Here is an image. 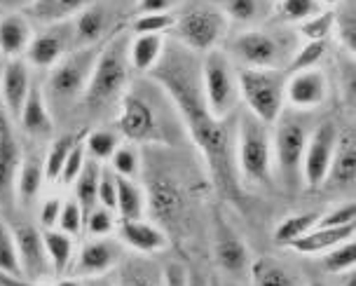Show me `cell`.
<instances>
[{
  "instance_id": "obj_1",
  "label": "cell",
  "mask_w": 356,
  "mask_h": 286,
  "mask_svg": "<svg viewBox=\"0 0 356 286\" xmlns=\"http://www.w3.org/2000/svg\"><path fill=\"white\" fill-rule=\"evenodd\" d=\"M150 78L169 94L178 116L186 122L197 148L202 150L216 188L227 197L241 195V183L234 164V138L227 120L211 116L202 92V63L190 49L164 45L160 61L150 68Z\"/></svg>"
},
{
  "instance_id": "obj_2",
  "label": "cell",
  "mask_w": 356,
  "mask_h": 286,
  "mask_svg": "<svg viewBox=\"0 0 356 286\" xmlns=\"http://www.w3.org/2000/svg\"><path fill=\"white\" fill-rule=\"evenodd\" d=\"M129 38L124 33H115L99 49L87 90L82 94L85 104L92 111H99L106 104L115 101L129 82Z\"/></svg>"
},
{
  "instance_id": "obj_3",
  "label": "cell",
  "mask_w": 356,
  "mask_h": 286,
  "mask_svg": "<svg viewBox=\"0 0 356 286\" xmlns=\"http://www.w3.org/2000/svg\"><path fill=\"white\" fill-rule=\"evenodd\" d=\"M234 164L244 186H270L272 179V138L256 116L241 111L234 134Z\"/></svg>"
},
{
  "instance_id": "obj_4",
  "label": "cell",
  "mask_w": 356,
  "mask_h": 286,
  "mask_svg": "<svg viewBox=\"0 0 356 286\" xmlns=\"http://www.w3.org/2000/svg\"><path fill=\"white\" fill-rule=\"evenodd\" d=\"M99 49H101L99 45L71 49L56 66L49 68V78L44 82V90H42L49 111L54 108V111L63 113L85 94L94 61L99 56Z\"/></svg>"
},
{
  "instance_id": "obj_5",
  "label": "cell",
  "mask_w": 356,
  "mask_h": 286,
  "mask_svg": "<svg viewBox=\"0 0 356 286\" xmlns=\"http://www.w3.org/2000/svg\"><path fill=\"white\" fill-rule=\"evenodd\" d=\"M284 68H246L237 71L239 99L246 104V111L256 116L263 125H275L284 111V90H286Z\"/></svg>"
},
{
  "instance_id": "obj_6",
  "label": "cell",
  "mask_w": 356,
  "mask_h": 286,
  "mask_svg": "<svg viewBox=\"0 0 356 286\" xmlns=\"http://www.w3.org/2000/svg\"><path fill=\"white\" fill-rule=\"evenodd\" d=\"M202 63V92L204 101L213 118L227 120L239 104V82L237 68L232 63V56L211 49L204 54Z\"/></svg>"
},
{
  "instance_id": "obj_7",
  "label": "cell",
  "mask_w": 356,
  "mask_h": 286,
  "mask_svg": "<svg viewBox=\"0 0 356 286\" xmlns=\"http://www.w3.org/2000/svg\"><path fill=\"white\" fill-rule=\"evenodd\" d=\"M171 31H174L178 45H183L195 54H207L211 49H218L222 38H225L227 17L216 5H193L181 17H176V24Z\"/></svg>"
},
{
  "instance_id": "obj_8",
  "label": "cell",
  "mask_w": 356,
  "mask_h": 286,
  "mask_svg": "<svg viewBox=\"0 0 356 286\" xmlns=\"http://www.w3.org/2000/svg\"><path fill=\"white\" fill-rule=\"evenodd\" d=\"M230 54L246 68H282L289 59V45L279 33L251 29L234 38Z\"/></svg>"
},
{
  "instance_id": "obj_9",
  "label": "cell",
  "mask_w": 356,
  "mask_h": 286,
  "mask_svg": "<svg viewBox=\"0 0 356 286\" xmlns=\"http://www.w3.org/2000/svg\"><path fill=\"white\" fill-rule=\"evenodd\" d=\"M275 129V157L277 169L282 174L286 186H293L300 176L305 145H307V129L300 120H293L289 116H279Z\"/></svg>"
},
{
  "instance_id": "obj_10",
  "label": "cell",
  "mask_w": 356,
  "mask_h": 286,
  "mask_svg": "<svg viewBox=\"0 0 356 286\" xmlns=\"http://www.w3.org/2000/svg\"><path fill=\"white\" fill-rule=\"evenodd\" d=\"M338 138H340L338 127L330 122V120L328 122H321L316 127L314 134H312V138H307L300 174L309 188L323 186V181H326V176H328V169H330V162H333Z\"/></svg>"
},
{
  "instance_id": "obj_11",
  "label": "cell",
  "mask_w": 356,
  "mask_h": 286,
  "mask_svg": "<svg viewBox=\"0 0 356 286\" xmlns=\"http://www.w3.org/2000/svg\"><path fill=\"white\" fill-rule=\"evenodd\" d=\"M118 127L129 141L150 143V141H160L162 138L152 101L138 92L124 94L122 111H120V118H118Z\"/></svg>"
},
{
  "instance_id": "obj_12",
  "label": "cell",
  "mask_w": 356,
  "mask_h": 286,
  "mask_svg": "<svg viewBox=\"0 0 356 286\" xmlns=\"http://www.w3.org/2000/svg\"><path fill=\"white\" fill-rule=\"evenodd\" d=\"M71 49H75L73 22L49 24L44 31L31 38V45L26 49V63L35 68H52Z\"/></svg>"
},
{
  "instance_id": "obj_13",
  "label": "cell",
  "mask_w": 356,
  "mask_h": 286,
  "mask_svg": "<svg viewBox=\"0 0 356 286\" xmlns=\"http://www.w3.org/2000/svg\"><path fill=\"white\" fill-rule=\"evenodd\" d=\"M22 160V145L12 129V120L8 113L0 111V214L12 212L15 207V188Z\"/></svg>"
},
{
  "instance_id": "obj_14",
  "label": "cell",
  "mask_w": 356,
  "mask_h": 286,
  "mask_svg": "<svg viewBox=\"0 0 356 286\" xmlns=\"http://www.w3.org/2000/svg\"><path fill=\"white\" fill-rule=\"evenodd\" d=\"M145 209L164 225H174L183 214L181 186L160 169L148 171V190H145Z\"/></svg>"
},
{
  "instance_id": "obj_15",
  "label": "cell",
  "mask_w": 356,
  "mask_h": 286,
  "mask_svg": "<svg viewBox=\"0 0 356 286\" xmlns=\"http://www.w3.org/2000/svg\"><path fill=\"white\" fill-rule=\"evenodd\" d=\"M213 258L216 265L230 277H246L251 270V251L241 235L230 223L216 219V237H213Z\"/></svg>"
},
{
  "instance_id": "obj_16",
  "label": "cell",
  "mask_w": 356,
  "mask_h": 286,
  "mask_svg": "<svg viewBox=\"0 0 356 286\" xmlns=\"http://www.w3.org/2000/svg\"><path fill=\"white\" fill-rule=\"evenodd\" d=\"M12 235H15V241H17L19 265H22L24 279L31 284V282H38V279L47 277L49 272H52V268H49V258H47V251H44L42 232L38 230L33 223H17L12 228Z\"/></svg>"
},
{
  "instance_id": "obj_17",
  "label": "cell",
  "mask_w": 356,
  "mask_h": 286,
  "mask_svg": "<svg viewBox=\"0 0 356 286\" xmlns=\"http://www.w3.org/2000/svg\"><path fill=\"white\" fill-rule=\"evenodd\" d=\"M124 258L122 244L118 239H92L73 258V272L78 277H104L106 272L115 270Z\"/></svg>"
},
{
  "instance_id": "obj_18",
  "label": "cell",
  "mask_w": 356,
  "mask_h": 286,
  "mask_svg": "<svg viewBox=\"0 0 356 286\" xmlns=\"http://www.w3.org/2000/svg\"><path fill=\"white\" fill-rule=\"evenodd\" d=\"M328 97V82L319 68H309L289 75L284 90V101H289L296 111H312L319 108Z\"/></svg>"
},
{
  "instance_id": "obj_19",
  "label": "cell",
  "mask_w": 356,
  "mask_h": 286,
  "mask_svg": "<svg viewBox=\"0 0 356 286\" xmlns=\"http://www.w3.org/2000/svg\"><path fill=\"white\" fill-rule=\"evenodd\" d=\"M31 68L26 59H10L3 66V73H0V94H3L5 108H8L10 120H17L19 113H22V106L26 101L29 92H31Z\"/></svg>"
},
{
  "instance_id": "obj_20",
  "label": "cell",
  "mask_w": 356,
  "mask_h": 286,
  "mask_svg": "<svg viewBox=\"0 0 356 286\" xmlns=\"http://www.w3.org/2000/svg\"><path fill=\"white\" fill-rule=\"evenodd\" d=\"M120 241L136 253H143V256L160 253L169 246L167 232H164L160 225L148 223V221H143V219L122 221V225H120Z\"/></svg>"
},
{
  "instance_id": "obj_21",
  "label": "cell",
  "mask_w": 356,
  "mask_h": 286,
  "mask_svg": "<svg viewBox=\"0 0 356 286\" xmlns=\"http://www.w3.org/2000/svg\"><path fill=\"white\" fill-rule=\"evenodd\" d=\"M33 38V29L24 12L8 10L5 15H0V54L8 59H19L22 54H26Z\"/></svg>"
},
{
  "instance_id": "obj_22",
  "label": "cell",
  "mask_w": 356,
  "mask_h": 286,
  "mask_svg": "<svg viewBox=\"0 0 356 286\" xmlns=\"http://www.w3.org/2000/svg\"><path fill=\"white\" fill-rule=\"evenodd\" d=\"M106 31H111V12L104 5H87L80 15L73 19V38L75 49L78 47H94L106 38Z\"/></svg>"
},
{
  "instance_id": "obj_23",
  "label": "cell",
  "mask_w": 356,
  "mask_h": 286,
  "mask_svg": "<svg viewBox=\"0 0 356 286\" xmlns=\"http://www.w3.org/2000/svg\"><path fill=\"white\" fill-rule=\"evenodd\" d=\"M17 122L22 125V129L26 132V134L35 136V138L52 134V127H54L52 111H49L47 101H44L40 85H31V92H29L26 101H24Z\"/></svg>"
},
{
  "instance_id": "obj_24",
  "label": "cell",
  "mask_w": 356,
  "mask_h": 286,
  "mask_svg": "<svg viewBox=\"0 0 356 286\" xmlns=\"http://www.w3.org/2000/svg\"><path fill=\"white\" fill-rule=\"evenodd\" d=\"M354 230L356 223L342 225V228H312L307 235H302L300 239L291 241L289 249H293L302 256H316V253H323L328 249H333L335 244L347 239H354Z\"/></svg>"
},
{
  "instance_id": "obj_25",
  "label": "cell",
  "mask_w": 356,
  "mask_h": 286,
  "mask_svg": "<svg viewBox=\"0 0 356 286\" xmlns=\"http://www.w3.org/2000/svg\"><path fill=\"white\" fill-rule=\"evenodd\" d=\"M92 3L94 0H33L24 15L29 17V22L49 26V24L71 22L75 15H80Z\"/></svg>"
},
{
  "instance_id": "obj_26",
  "label": "cell",
  "mask_w": 356,
  "mask_h": 286,
  "mask_svg": "<svg viewBox=\"0 0 356 286\" xmlns=\"http://www.w3.org/2000/svg\"><path fill=\"white\" fill-rule=\"evenodd\" d=\"M118 286H162V268L143 253L122 258L118 265Z\"/></svg>"
},
{
  "instance_id": "obj_27",
  "label": "cell",
  "mask_w": 356,
  "mask_h": 286,
  "mask_svg": "<svg viewBox=\"0 0 356 286\" xmlns=\"http://www.w3.org/2000/svg\"><path fill=\"white\" fill-rule=\"evenodd\" d=\"M249 275L253 286H302L296 270H291L286 263L272 256H260L251 260Z\"/></svg>"
},
{
  "instance_id": "obj_28",
  "label": "cell",
  "mask_w": 356,
  "mask_h": 286,
  "mask_svg": "<svg viewBox=\"0 0 356 286\" xmlns=\"http://www.w3.org/2000/svg\"><path fill=\"white\" fill-rule=\"evenodd\" d=\"M44 181V164L38 155H26L22 160L17 174V188H15V200L22 205V209H29L35 202L38 193L42 188Z\"/></svg>"
},
{
  "instance_id": "obj_29",
  "label": "cell",
  "mask_w": 356,
  "mask_h": 286,
  "mask_svg": "<svg viewBox=\"0 0 356 286\" xmlns=\"http://www.w3.org/2000/svg\"><path fill=\"white\" fill-rule=\"evenodd\" d=\"M356 179V145L354 138H338L335 155L323 183L333 188H349Z\"/></svg>"
},
{
  "instance_id": "obj_30",
  "label": "cell",
  "mask_w": 356,
  "mask_h": 286,
  "mask_svg": "<svg viewBox=\"0 0 356 286\" xmlns=\"http://www.w3.org/2000/svg\"><path fill=\"white\" fill-rule=\"evenodd\" d=\"M164 35L160 33H141L134 35V40L129 42V63L136 71L148 73L164 52Z\"/></svg>"
},
{
  "instance_id": "obj_31",
  "label": "cell",
  "mask_w": 356,
  "mask_h": 286,
  "mask_svg": "<svg viewBox=\"0 0 356 286\" xmlns=\"http://www.w3.org/2000/svg\"><path fill=\"white\" fill-rule=\"evenodd\" d=\"M42 241H44V251H47V258H49V268H52L54 275H63V272L73 265V258H75L73 237L61 230L49 228V230L42 232Z\"/></svg>"
},
{
  "instance_id": "obj_32",
  "label": "cell",
  "mask_w": 356,
  "mask_h": 286,
  "mask_svg": "<svg viewBox=\"0 0 356 286\" xmlns=\"http://www.w3.org/2000/svg\"><path fill=\"white\" fill-rule=\"evenodd\" d=\"M99 179H101V167L97 160H85V167L75 179V202L82 209V216H87L94 207L99 205Z\"/></svg>"
},
{
  "instance_id": "obj_33",
  "label": "cell",
  "mask_w": 356,
  "mask_h": 286,
  "mask_svg": "<svg viewBox=\"0 0 356 286\" xmlns=\"http://www.w3.org/2000/svg\"><path fill=\"white\" fill-rule=\"evenodd\" d=\"M115 212L120 214V219H122V221L143 219V212H145V193L141 190V186H136V183H134V179H124V176H118V202H115Z\"/></svg>"
},
{
  "instance_id": "obj_34",
  "label": "cell",
  "mask_w": 356,
  "mask_h": 286,
  "mask_svg": "<svg viewBox=\"0 0 356 286\" xmlns=\"http://www.w3.org/2000/svg\"><path fill=\"white\" fill-rule=\"evenodd\" d=\"M270 10H272L270 0H225L222 3L225 17L237 24H258L267 17Z\"/></svg>"
},
{
  "instance_id": "obj_35",
  "label": "cell",
  "mask_w": 356,
  "mask_h": 286,
  "mask_svg": "<svg viewBox=\"0 0 356 286\" xmlns=\"http://www.w3.org/2000/svg\"><path fill=\"white\" fill-rule=\"evenodd\" d=\"M319 216H321L319 212H305V214H296V216L284 219L275 230V241L282 246H289L291 241L300 239L302 235H307L312 230V228H316Z\"/></svg>"
},
{
  "instance_id": "obj_36",
  "label": "cell",
  "mask_w": 356,
  "mask_h": 286,
  "mask_svg": "<svg viewBox=\"0 0 356 286\" xmlns=\"http://www.w3.org/2000/svg\"><path fill=\"white\" fill-rule=\"evenodd\" d=\"M0 272L15 279H24L22 265H19L15 235H12V228L8 225L3 214H0ZM24 282H26V279H24Z\"/></svg>"
},
{
  "instance_id": "obj_37",
  "label": "cell",
  "mask_w": 356,
  "mask_h": 286,
  "mask_svg": "<svg viewBox=\"0 0 356 286\" xmlns=\"http://www.w3.org/2000/svg\"><path fill=\"white\" fill-rule=\"evenodd\" d=\"M80 134H63L59 138H54V143L49 145L47 155H44V179L49 181H59V174L63 169V162H66L68 152H71L75 138H78Z\"/></svg>"
},
{
  "instance_id": "obj_38",
  "label": "cell",
  "mask_w": 356,
  "mask_h": 286,
  "mask_svg": "<svg viewBox=\"0 0 356 286\" xmlns=\"http://www.w3.org/2000/svg\"><path fill=\"white\" fill-rule=\"evenodd\" d=\"M323 268L333 275H342L347 270H354L356 265V241L354 239H347V241H340L335 244L333 249L323 251Z\"/></svg>"
},
{
  "instance_id": "obj_39",
  "label": "cell",
  "mask_w": 356,
  "mask_h": 286,
  "mask_svg": "<svg viewBox=\"0 0 356 286\" xmlns=\"http://www.w3.org/2000/svg\"><path fill=\"white\" fill-rule=\"evenodd\" d=\"M323 54H326V40H307L291 56L289 68H284V71L286 75H293L300 71H309V68H316V63L323 59Z\"/></svg>"
},
{
  "instance_id": "obj_40",
  "label": "cell",
  "mask_w": 356,
  "mask_h": 286,
  "mask_svg": "<svg viewBox=\"0 0 356 286\" xmlns=\"http://www.w3.org/2000/svg\"><path fill=\"white\" fill-rule=\"evenodd\" d=\"M85 148L89 150V157L97 162H106L118 150V136L108 129H94L85 136Z\"/></svg>"
},
{
  "instance_id": "obj_41",
  "label": "cell",
  "mask_w": 356,
  "mask_h": 286,
  "mask_svg": "<svg viewBox=\"0 0 356 286\" xmlns=\"http://www.w3.org/2000/svg\"><path fill=\"white\" fill-rule=\"evenodd\" d=\"M174 24H176V17L171 15V12H150V15H138L134 19L131 31L136 35H141V33L164 35L167 31L174 29Z\"/></svg>"
},
{
  "instance_id": "obj_42",
  "label": "cell",
  "mask_w": 356,
  "mask_h": 286,
  "mask_svg": "<svg viewBox=\"0 0 356 286\" xmlns=\"http://www.w3.org/2000/svg\"><path fill=\"white\" fill-rule=\"evenodd\" d=\"M321 12L319 0H279V17L291 24H302L305 19Z\"/></svg>"
},
{
  "instance_id": "obj_43",
  "label": "cell",
  "mask_w": 356,
  "mask_h": 286,
  "mask_svg": "<svg viewBox=\"0 0 356 286\" xmlns=\"http://www.w3.org/2000/svg\"><path fill=\"white\" fill-rule=\"evenodd\" d=\"M335 26V15L333 12H316L314 17L305 19L300 24V35L305 40H326L330 31Z\"/></svg>"
},
{
  "instance_id": "obj_44",
  "label": "cell",
  "mask_w": 356,
  "mask_h": 286,
  "mask_svg": "<svg viewBox=\"0 0 356 286\" xmlns=\"http://www.w3.org/2000/svg\"><path fill=\"white\" fill-rule=\"evenodd\" d=\"M85 136H87V132H80V136L75 138L73 148H71V152H68L66 162H63V169H61V174H59V181L73 183L75 179H78V174L82 171V167H85V160H87V157H85L87 155Z\"/></svg>"
},
{
  "instance_id": "obj_45",
  "label": "cell",
  "mask_w": 356,
  "mask_h": 286,
  "mask_svg": "<svg viewBox=\"0 0 356 286\" xmlns=\"http://www.w3.org/2000/svg\"><path fill=\"white\" fill-rule=\"evenodd\" d=\"M113 171L118 176H124V179H134L141 169V160H138V152L131 148V145H118V150L113 152L111 157Z\"/></svg>"
},
{
  "instance_id": "obj_46",
  "label": "cell",
  "mask_w": 356,
  "mask_h": 286,
  "mask_svg": "<svg viewBox=\"0 0 356 286\" xmlns=\"http://www.w3.org/2000/svg\"><path fill=\"white\" fill-rule=\"evenodd\" d=\"M56 228L66 235H80L82 228H85V216H82V209L75 200L71 202H63L61 207V214H59V221H56Z\"/></svg>"
},
{
  "instance_id": "obj_47",
  "label": "cell",
  "mask_w": 356,
  "mask_h": 286,
  "mask_svg": "<svg viewBox=\"0 0 356 286\" xmlns=\"http://www.w3.org/2000/svg\"><path fill=\"white\" fill-rule=\"evenodd\" d=\"M85 228L94 237H106V235H111L113 228H115L113 212H108L106 207H94L92 212L85 216Z\"/></svg>"
},
{
  "instance_id": "obj_48",
  "label": "cell",
  "mask_w": 356,
  "mask_h": 286,
  "mask_svg": "<svg viewBox=\"0 0 356 286\" xmlns=\"http://www.w3.org/2000/svg\"><path fill=\"white\" fill-rule=\"evenodd\" d=\"M118 202V176L111 169H101L99 179V205L106 207L108 212H115Z\"/></svg>"
},
{
  "instance_id": "obj_49",
  "label": "cell",
  "mask_w": 356,
  "mask_h": 286,
  "mask_svg": "<svg viewBox=\"0 0 356 286\" xmlns=\"http://www.w3.org/2000/svg\"><path fill=\"white\" fill-rule=\"evenodd\" d=\"M356 205L354 202H347L333 212H328L326 216H319V228H342V225H349V223H356Z\"/></svg>"
},
{
  "instance_id": "obj_50",
  "label": "cell",
  "mask_w": 356,
  "mask_h": 286,
  "mask_svg": "<svg viewBox=\"0 0 356 286\" xmlns=\"http://www.w3.org/2000/svg\"><path fill=\"white\" fill-rule=\"evenodd\" d=\"M162 286H190V270L178 260H171L162 268Z\"/></svg>"
},
{
  "instance_id": "obj_51",
  "label": "cell",
  "mask_w": 356,
  "mask_h": 286,
  "mask_svg": "<svg viewBox=\"0 0 356 286\" xmlns=\"http://www.w3.org/2000/svg\"><path fill=\"white\" fill-rule=\"evenodd\" d=\"M61 197H49V200L42 202V209H40V223L44 230L49 228H56V221H59V214H61Z\"/></svg>"
},
{
  "instance_id": "obj_52",
  "label": "cell",
  "mask_w": 356,
  "mask_h": 286,
  "mask_svg": "<svg viewBox=\"0 0 356 286\" xmlns=\"http://www.w3.org/2000/svg\"><path fill=\"white\" fill-rule=\"evenodd\" d=\"M338 31H340V40L345 42V47L349 49V52H354V47H356V22H354L352 12H347V15L340 17Z\"/></svg>"
},
{
  "instance_id": "obj_53",
  "label": "cell",
  "mask_w": 356,
  "mask_h": 286,
  "mask_svg": "<svg viewBox=\"0 0 356 286\" xmlns=\"http://www.w3.org/2000/svg\"><path fill=\"white\" fill-rule=\"evenodd\" d=\"M176 5V0H138V12L150 15V12H169Z\"/></svg>"
},
{
  "instance_id": "obj_54",
  "label": "cell",
  "mask_w": 356,
  "mask_h": 286,
  "mask_svg": "<svg viewBox=\"0 0 356 286\" xmlns=\"http://www.w3.org/2000/svg\"><path fill=\"white\" fill-rule=\"evenodd\" d=\"M33 0H0V8L5 10H26Z\"/></svg>"
},
{
  "instance_id": "obj_55",
  "label": "cell",
  "mask_w": 356,
  "mask_h": 286,
  "mask_svg": "<svg viewBox=\"0 0 356 286\" xmlns=\"http://www.w3.org/2000/svg\"><path fill=\"white\" fill-rule=\"evenodd\" d=\"M190 286H209V282L200 275V272L190 270Z\"/></svg>"
},
{
  "instance_id": "obj_56",
  "label": "cell",
  "mask_w": 356,
  "mask_h": 286,
  "mask_svg": "<svg viewBox=\"0 0 356 286\" xmlns=\"http://www.w3.org/2000/svg\"><path fill=\"white\" fill-rule=\"evenodd\" d=\"M52 286H85L80 282V277H63V279H59L56 284H52Z\"/></svg>"
},
{
  "instance_id": "obj_57",
  "label": "cell",
  "mask_w": 356,
  "mask_h": 286,
  "mask_svg": "<svg viewBox=\"0 0 356 286\" xmlns=\"http://www.w3.org/2000/svg\"><path fill=\"white\" fill-rule=\"evenodd\" d=\"M85 286H115V284H111L108 279H101V277H92Z\"/></svg>"
},
{
  "instance_id": "obj_58",
  "label": "cell",
  "mask_w": 356,
  "mask_h": 286,
  "mask_svg": "<svg viewBox=\"0 0 356 286\" xmlns=\"http://www.w3.org/2000/svg\"><path fill=\"white\" fill-rule=\"evenodd\" d=\"M323 3H328V5H335V3H338V0H323Z\"/></svg>"
},
{
  "instance_id": "obj_59",
  "label": "cell",
  "mask_w": 356,
  "mask_h": 286,
  "mask_svg": "<svg viewBox=\"0 0 356 286\" xmlns=\"http://www.w3.org/2000/svg\"><path fill=\"white\" fill-rule=\"evenodd\" d=\"M309 286H323V284H319V282H312Z\"/></svg>"
},
{
  "instance_id": "obj_60",
  "label": "cell",
  "mask_w": 356,
  "mask_h": 286,
  "mask_svg": "<svg viewBox=\"0 0 356 286\" xmlns=\"http://www.w3.org/2000/svg\"><path fill=\"white\" fill-rule=\"evenodd\" d=\"M209 286H216V284H211V282H209Z\"/></svg>"
}]
</instances>
